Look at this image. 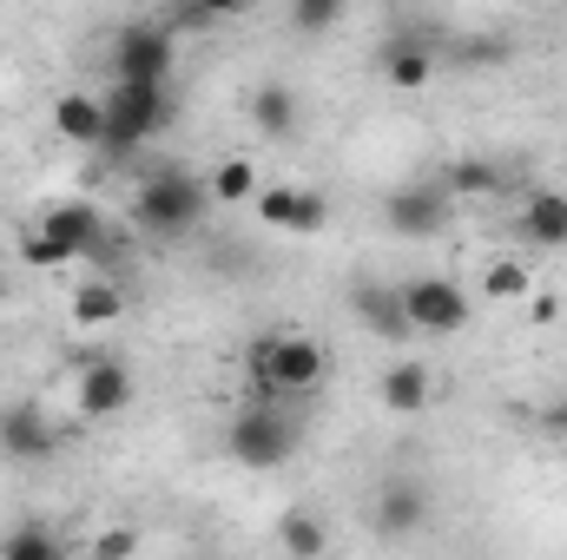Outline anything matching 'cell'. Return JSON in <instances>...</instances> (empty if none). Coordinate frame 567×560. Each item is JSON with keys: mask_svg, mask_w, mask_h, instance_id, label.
<instances>
[{"mask_svg": "<svg viewBox=\"0 0 567 560\" xmlns=\"http://www.w3.org/2000/svg\"><path fill=\"white\" fill-rule=\"evenodd\" d=\"M542 428H548V435H567V403H548V409H542Z\"/></svg>", "mask_w": 567, "mask_h": 560, "instance_id": "obj_30", "label": "cell"}, {"mask_svg": "<svg viewBox=\"0 0 567 560\" xmlns=\"http://www.w3.org/2000/svg\"><path fill=\"white\" fill-rule=\"evenodd\" d=\"M403 310H410L416 336H455V330H468V317H475L468 290H462L455 278H416V283H403Z\"/></svg>", "mask_w": 567, "mask_h": 560, "instance_id": "obj_6", "label": "cell"}, {"mask_svg": "<svg viewBox=\"0 0 567 560\" xmlns=\"http://www.w3.org/2000/svg\"><path fill=\"white\" fill-rule=\"evenodd\" d=\"M278 548L284 554H297V560H317V554H330V535H323V521H317L310 508H284Z\"/></svg>", "mask_w": 567, "mask_h": 560, "instance_id": "obj_21", "label": "cell"}, {"mask_svg": "<svg viewBox=\"0 0 567 560\" xmlns=\"http://www.w3.org/2000/svg\"><path fill=\"white\" fill-rule=\"evenodd\" d=\"M522 238L561 251L567 245V191H528V205H522Z\"/></svg>", "mask_w": 567, "mask_h": 560, "instance_id": "obj_18", "label": "cell"}, {"mask_svg": "<svg viewBox=\"0 0 567 560\" xmlns=\"http://www.w3.org/2000/svg\"><path fill=\"white\" fill-rule=\"evenodd\" d=\"M258 225L265 231H284V238H317L330 225V205L323 191H303V185H258Z\"/></svg>", "mask_w": 567, "mask_h": 560, "instance_id": "obj_7", "label": "cell"}, {"mask_svg": "<svg viewBox=\"0 0 567 560\" xmlns=\"http://www.w3.org/2000/svg\"><path fill=\"white\" fill-rule=\"evenodd\" d=\"M126 317V290L120 283H80L73 290V330H106Z\"/></svg>", "mask_w": 567, "mask_h": 560, "instance_id": "obj_19", "label": "cell"}, {"mask_svg": "<svg viewBox=\"0 0 567 560\" xmlns=\"http://www.w3.org/2000/svg\"><path fill=\"white\" fill-rule=\"evenodd\" d=\"M383 80L396 93H423L429 80H435V46H423V40H390L383 46Z\"/></svg>", "mask_w": 567, "mask_h": 560, "instance_id": "obj_17", "label": "cell"}, {"mask_svg": "<svg viewBox=\"0 0 567 560\" xmlns=\"http://www.w3.org/2000/svg\"><path fill=\"white\" fill-rule=\"evenodd\" d=\"M350 310H357V323H363L370 336H383V343H410V336H416V323H410V310H403V290H383V283H357Z\"/></svg>", "mask_w": 567, "mask_h": 560, "instance_id": "obj_12", "label": "cell"}, {"mask_svg": "<svg viewBox=\"0 0 567 560\" xmlns=\"http://www.w3.org/2000/svg\"><path fill=\"white\" fill-rule=\"evenodd\" d=\"M449 191H442V178L435 185H396V191H383V225L396 231V238H435L442 225H449Z\"/></svg>", "mask_w": 567, "mask_h": 560, "instance_id": "obj_9", "label": "cell"}, {"mask_svg": "<svg viewBox=\"0 0 567 560\" xmlns=\"http://www.w3.org/2000/svg\"><path fill=\"white\" fill-rule=\"evenodd\" d=\"M60 448V428L47 422L40 403H7L0 409V455L7 462H53Z\"/></svg>", "mask_w": 567, "mask_h": 560, "instance_id": "obj_10", "label": "cell"}, {"mask_svg": "<svg viewBox=\"0 0 567 560\" xmlns=\"http://www.w3.org/2000/svg\"><path fill=\"white\" fill-rule=\"evenodd\" d=\"M86 554H100V560L140 554V535H133V528H106V535H93V548H86Z\"/></svg>", "mask_w": 567, "mask_h": 560, "instance_id": "obj_27", "label": "cell"}, {"mask_svg": "<svg viewBox=\"0 0 567 560\" xmlns=\"http://www.w3.org/2000/svg\"><path fill=\"white\" fill-rule=\"evenodd\" d=\"M535 278H528V265L522 258H495L488 271H482V297H528Z\"/></svg>", "mask_w": 567, "mask_h": 560, "instance_id": "obj_25", "label": "cell"}, {"mask_svg": "<svg viewBox=\"0 0 567 560\" xmlns=\"http://www.w3.org/2000/svg\"><path fill=\"white\" fill-rule=\"evenodd\" d=\"M0 297H7V278H0Z\"/></svg>", "mask_w": 567, "mask_h": 560, "instance_id": "obj_31", "label": "cell"}, {"mask_svg": "<svg viewBox=\"0 0 567 560\" xmlns=\"http://www.w3.org/2000/svg\"><path fill=\"white\" fill-rule=\"evenodd\" d=\"M133 396H140V383H133V370L120 363V356H80V383H73V409L86 422H113L133 409Z\"/></svg>", "mask_w": 567, "mask_h": 560, "instance_id": "obj_5", "label": "cell"}, {"mask_svg": "<svg viewBox=\"0 0 567 560\" xmlns=\"http://www.w3.org/2000/svg\"><path fill=\"white\" fill-rule=\"evenodd\" d=\"M442 191L449 198H488V191H502V165L495 158H455L442 172Z\"/></svg>", "mask_w": 567, "mask_h": 560, "instance_id": "obj_22", "label": "cell"}, {"mask_svg": "<svg viewBox=\"0 0 567 560\" xmlns=\"http://www.w3.org/2000/svg\"><path fill=\"white\" fill-rule=\"evenodd\" d=\"M0 554H7V560H53V554H60V541H53L47 528L20 521V528H7V535H0Z\"/></svg>", "mask_w": 567, "mask_h": 560, "instance_id": "obj_23", "label": "cell"}, {"mask_svg": "<svg viewBox=\"0 0 567 560\" xmlns=\"http://www.w3.org/2000/svg\"><path fill=\"white\" fill-rule=\"evenodd\" d=\"M40 231H47V238H60L73 258H93V251L106 245V218H100L93 205H53V211L40 218Z\"/></svg>", "mask_w": 567, "mask_h": 560, "instance_id": "obj_14", "label": "cell"}, {"mask_svg": "<svg viewBox=\"0 0 567 560\" xmlns=\"http://www.w3.org/2000/svg\"><path fill=\"white\" fill-rule=\"evenodd\" d=\"M172 86L165 80H113V100H106V139L100 152H113V158H126V152H140L152 133H165L172 126Z\"/></svg>", "mask_w": 567, "mask_h": 560, "instance_id": "obj_2", "label": "cell"}, {"mask_svg": "<svg viewBox=\"0 0 567 560\" xmlns=\"http://www.w3.org/2000/svg\"><path fill=\"white\" fill-rule=\"evenodd\" d=\"M561 317V297L555 290H528V323H555Z\"/></svg>", "mask_w": 567, "mask_h": 560, "instance_id": "obj_28", "label": "cell"}, {"mask_svg": "<svg viewBox=\"0 0 567 560\" xmlns=\"http://www.w3.org/2000/svg\"><path fill=\"white\" fill-rule=\"evenodd\" d=\"M192 7H198L205 20H238V13H251L258 0H192Z\"/></svg>", "mask_w": 567, "mask_h": 560, "instance_id": "obj_29", "label": "cell"}, {"mask_svg": "<svg viewBox=\"0 0 567 560\" xmlns=\"http://www.w3.org/2000/svg\"><path fill=\"white\" fill-rule=\"evenodd\" d=\"M113 80H172V27L133 20L113 33Z\"/></svg>", "mask_w": 567, "mask_h": 560, "instance_id": "obj_8", "label": "cell"}, {"mask_svg": "<svg viewBox=\"0 0 567 560\" xmlns=\"http://www.w3.org/2000/svg\"><path fill=\"white\" fill-rule=\"evenodd\" d=\"M258 165L251 158H218L212 165V178H205V191H212V205H245V198H258Z\"/></svg>", "mask_w": 567, "mask_h": 560, "instance_id": "obj_20", "label": "cell"}, {"mask_svg": "<svg viewBox=\"0 0 567 560\" xmlns=\"http://www.w3.org/2000/svg\"><path fill=\"white\" fill-rule=\"evenodd\" d=\"M251 126H258L265 139H297V126H303V100H297V86H284V80L251 86Z\"/></svg>", "mask_w": 567, "mask_h": 560, "instance_id": "obj_13", "label": "cell"}, {"mask_svg": "<svg viewBox=\"0 0 567 560\" xmlns=\"http://www.w3.org/2000/svg\"><path fill=\"white\" fill-rule=\"evenodd\" d=\"M343 13H350V0H290V27H297V33H310V40H317V33H330Z\"/></svg>", "mask_w": 567, "mask_h": 560, "instance_id": "obj_24", "label": "cell"}, {"mask_svg": "<svg viewBox=\"0 0 567 560\" xmlns=\"http://www.w3.org/2000/svg\"><path fill=\"white\" fill-rule=\"evenodd\" d=\"M377 535H390V541H410L416 528L429 521V501H423V488H410V481H390L383 495H377Z\"/></svg>", "mask_w": 567, "mask_h": 560, "instance_id": "obj_15", "label": "cell"}, {"mask_svg": "<svg viewBox=\"0 0 567 560\" xmlns=\"http://www.w3.org/2000/svg\"><path fill=\"white\" fill-rule=\"evenodd\" d=\"M205 205H212V191H205V178H192V172H152L140 191H133V218H140L152 238H185V231H198Z\"/></svg>", "mask_w": 567, "mask_h": 560, "instance_id": "obj_3", "label": "cell"}, {"mask_svg": "<svg viewBox=\"0 0 567 560\" xmlns=\"http://www.w3.org/2000/svg\"><path fill=\"white\" fill-rule=\"evenodd\" d=\"M377 403H383L390 416H423L429 403H435V370L416 363V356L390 363V370L377 376Z\"/></svg>", "mask_w": 567, "mask_h": 560, "instance_id": "obj_11", "label": "cell"}, {"mask_svg": "<svg viewBox=\"0 0 567 560\" xmlns=\"http://www.w3.org/2000/svg\"><path fill=\"white\" fill-rule=\"evenodd\" d=\"M225 455L238 468H251V475L284 468L297 455V422L284 416V409H271V396H265V403H251V409H238V416L225 422Z\"/></svg>", "mask_w": 567, "mask_h": 560, "instance_id": "obj_4", "label": "cell"}, {"mask_svg": "<svg viewBox=\"0 0 567 560\" xmlns=\"http://www.w3.org/2000/svg\"><path fill=\"white\" fill-rule=\"evenodd\" d=\"M245 363H251V376H258V396H271V403L310 396V390L323 383V370H330L323 343L303 336V330H265V336L245 350Z\"/></svg>", "mask_w": 567, "mask_h": 560, "instance_id": "obj_1", "label": "cell"}, {"mask_svg": "<svg viewBox=\"0 0 567 560\" xmlns=\"http://www.w3.org/2000/svg\"><path fill=\"white\" fill-rule=\"evenodd\" d=\"M53 133L73 145H100L106 139V100H93V93H60L53 100Z\"/></svg>", "mask_w": 567, "mask_h": 560, "instance_id": "obj_16", "label": "cell"}, {"mask_svg": "<svg viewBox=\"0 0 567 560\" xmlns=\"http://www.w3.org/2000/svg\"><path fill=\"white\" fill-rule=\"evenodd\" d=\"M20 265H27V271H66L73 251H66L60 238H47V231H27V238H20Z\"/></svg>", "mask_w": 567, "mask_h": 560, "instance_id": "obj_26", "label": "cell"}]
</instances>
